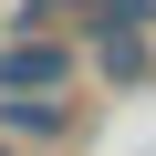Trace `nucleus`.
Here are the masks:
<instances>
[{"mask_svg": "<svg viewBox=\"0 0 156 156\" xmlns=\"http://www.w3.org/2000/svg\"><path fill=\"white\" fill-rule=\"evenodd\" d=\"M73 73H83V52H73L62 31H21V42H0V94H73Z\"/></svg>", "mask_w": 156, "mask_h": 156, "instance_id": "obj_1", "label": "nucleus"}, {"mask_svg": "<svg viewBox=\"0 0 156 156\" xmlns=\"http://www.w3.org/2000/svg\"><path fill=\"white\" fill-rule=\"evenodd\" d=\"M94 73H104V83H146V73H156L146 31H104V42H94Z\"/></svg>", "mask_w": 156, "mask_h": 156, "instance_id": "obj_3", "label": "nucleus"}, {"mask_svg": "<svg viewBox=\"0 0 156 156\" xmlns=\"http://www.w3.org/2000/svg\"><path fill=\"white\" fill-rule=\"evenodd\" d=\"M0 156H21V146H11V135H0Z\"/></svg>", "mask_w": 156, "mask_h": 156, "instance_id": "obj_5", "label": "nucleus"}, {"mask_svg": "<svg viewBox=\"0 0 156 156\" xmlns=\"http://www.w3.org/2000/svg\"><path fill=\"white\" fill-rule=\"evenodd\" d=\"M0 135L11 146H62L73 135V104L62 94H0Z\"/></svg>", "mask_w": 156, "mask_h": 156, "instance_id": "obj_2", "label": "nucleus"}, {"mask_svg": "<svg viewBox=\"0 0 156 156\" xmlns=\"http://www.w3.org/2000/svg\"><path fill=\"white\" fill-rule=\"evenodd\" d=\"M73 11H83V31L104 42V31H146V21H156V0H73Z\"/></svg>", "mask_w": 156, "mask_h": 156, "instance_id": "obj_4", "label": "nucleus"}]
</instances>
